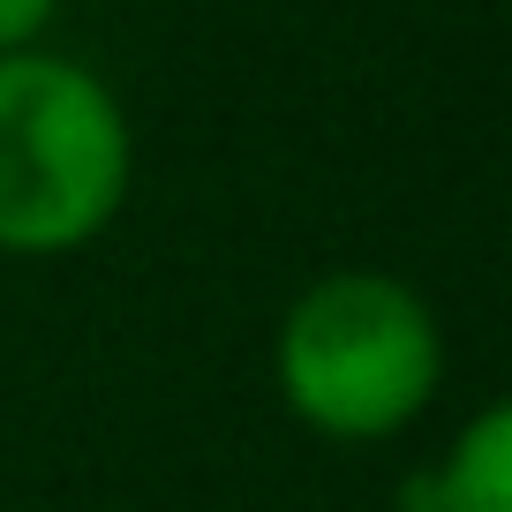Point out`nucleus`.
<instances>
[{
  "label": "nucleus",
  "instance_id": "f03ea898",
  "mask_svg": "<svg viewBox=\"0 0 512 512\" xmlns=\"http://www.w3.org/2000/svg\"><path fill=\"white\" fill-rule=\"evenodd\" d=\"M136 136L83 61L0 53V256H68L128 204Z\"/></svg>",
  "mask_w": 512,
  "mask_h": 512
},
{
  "label": "nucleus",
  "instance_id": "f257e3e1",
  "mask_svg": "<svg viewBox=\"0 0 512 512\" xmlns=\"http://www.w3.org/2000/svg\"><path fill=\"white\" fill-rule=\"evenodd\" d=\"M279 400L332 445L400 437L445 384V332L392 272H332L294 294L272 347Z\"/></svg>",
  "mask_w": 512,
  "mask_h": 512
},
{
  "label": "nucleus",
  "instance_id": "7ed1b4c3",
  "mask_svg": "<svg viewBox=\"0 0 512 512\" xmlns=\"http://www.w3.org/2000/svg\"><path fill=\"white\" fill-rule=\"evenodd\" d=\"M415 497V512H512V407H475L452 452L415 482Z\"/></svg>",
  "mask_w": 512,
  "mask_h": 512
},
{
  "label": "nucleus",
  "instance_id": "20e7f679",
  "mask_svg": "<svg viewBox=\"0 0 512 512\" xmlns=\"http://www.w3.org/2000/svg\"><path fill=\"white\" fill-rule=\"evenodd\" d=\"M61 0H0V53H23V46H46Z\"/></svg>",
  "mask_w": 512,
  "mask_h": 512
}]
</instances>
